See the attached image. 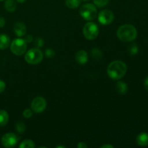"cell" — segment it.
Masks as SVG:
<instances>
[{"label":"cell","instance_id":"obj_1","mask_svg":"<svg viewBox=\"0 0 148 148\" xmlns=\"http://www.w3.org/2000/svg\"><path fill=\"white\" fill-rule=\"evenodd\" d=\"M127 72V66L124 62L116 60L108 64L107 74L113 80H119L125 76Z\"/></svg>","mask_w":148,"mask_h":148},{"label":"cell","instance_id":"obj_2","mask_svg":"<svg viewBox=\"0 0 148 148\" xmlns=\"http://www.w3.org/2000/svg\"><path fill=\"white\" fill-rule=\"evenodd\" d=\"M116 36L121 41L131 42L137 38V30L132 25L125 24L119 27L116 31Z\"/></svg>","mask_w":148,"mask_h":148},{"label":"cell","instance_id":"obj_3","mask_svg":"<svg viewBox=\"0 0 148 148\" xmlns=\"http://www.w3.org/2000/svg\"><path fill=\"white\" fill-rule=\"evenodd\" d=\"M79 14L85 20L91 21L96 18L98 10L95 4L88 3L83 4L79 9Z\"/></svg>","mask_w":148,"mask_h":148},{"label":"cell","instance_id":"obj_4","mask_svg":"<svg viewBox=\"0 0 148 148\" xmlns=\"http://www.w3.org/2000/svg\"><path fill=\"white\" fill-rule=\"evenodd\" d=\"M43 53L38 48L31 49L27 51L25 56L26 62L30 64H38L43 60Z\"/></svg>","mask_w":148,"mask_h":148},{"label":"cell","instance_id":"obj_5","mask_svg":"<svg viewBox=\"0 0 148 148\" xmlns=\"http://www.w3.org/2000/svg\"><path fill=\"white\" fill-rule=\"evenodd\" d=\"M84 37L89 40H95L99 33V28L95 23L92 22H88L84 25L83 30Z\"/></svg>","mask_w":148,"mask_h":148},{"label":"cell","instance_id":"obj_6","mask_svg":"<svg viewBox=\"0 0 148 148\" xmlns=\"http://www.w3.org/2000/svg\"><path fill=\"white\" fill-rule=\"evenodd\" d=\"M10 50L16 56H22L26 53L27 43L24 39L16 38L10 43Z\"/></svg>","mask_w":148,"mask_h":148},{"label":"cell","instance_id":"obj_7","mask_svg":"<svg viewBox=\"0 0 148 148\" xmlns=\"http://www.w3.org/2000/svg\"><path fill=\"white\" fill-rule=\"evenodd\" d=\"M46 106H47V102L46 99L40 96L35 98L32 101L31 105H30L31 109L36 114H40L46 110Z\"/></svg>","mask_w":148,"mask_h":148},{"label":"cell","instance_id":"obj_8","mask_svg":"<svg viewBox=\"0 0 148 148\" xmlns=\"http://www.w3.org/2000/svg\"><path fill=\"white\" fill-rule=\"evenodd\" d=\"M19 138L14 133H7L1 137V143L4 147L10 148L16 146L18 143Z\"/></svg>","mask_w":148,"mask_h":148},{"label":"cell","instance_id":"obj_9","mask_svg":"<svg viewBox=\"0 0 148 148\" xmlns=\"http://www.w3.org/2000/svg\"><path fill=\"white\" fill-rule=\"evenodd\" d=\"M98 21L103 25H107L112 23L114 20V14L108 10H103L98 14Z\"/></svg>","mask_w":148,"mask_h":148},{"label":"cell","instance_id":"obj_10","mask_svg":"<svg viewBox=\"0 0 148 148\" xmlns=\"http://www.w3.org/2000/svg\"><path fill=\"white\" fill-rule=\"evenodd\" d=\"M13 30H14V34L18 37H22V36H25L27 32V27H26L25 25L23 23H16L14 25L13 27Z\"/></svg>","mask_w":148,"mask_h":148},{"label":"cell","instance_id":"obj_11","mask_svg":"<svg viewBox=\"0 0 148 148\" xmlns=\"http://www.w3.org/2000/svg\"><path fill=\"white\" fill-rule=\"evenodd\" d=\"M75 60L79 64H85L88 62V54L85 51L79 50L75 54Z\"/></svg>","mask_w":148,"mask_h":148},{"label":"cell","instance_id":"obj_12","mask_svg":"<svg viewBox=\"0 0 148 148\" xmlns=\"http://www.w3.org/2000/svg\"><path fill=\"white\" fill-rule=\"evenodd\" d=\"M10 46V38L7 35H0V49L5 50Z\"/></svg>","mask_w":148,"mask_h":148},{"label":"cell","instance_id":"obj_13","mask_svg":"<svg viewBox=\"0 0 148 148\" xmlns=\"http://www.w3.org/2000/svg\"><path fill=\"white\" fill-rule=\"evenodd\" d=\"M137 143L142 147H146L148 145V134L145 132L140 133L137 137Z\"/></svg>","mask_w":148,"mask_h":148},{"label":"cell","instance_id":"obj_14","mask_svg":"<svg viewBox=\"0 0 148 148\" xmlns=\"http://www.w3.org/2000/svg\"><path fill=\"white\" fill-rule=\"evenodd\" d=\"M116 90L117 92L121 95H124L128 91V85L126 82H122V81H119L116 83Z\"/></svg>","mask_w":148,"mask_h":148},{"label":"cell","instance_id":"obj_15","mask_svg":"<svg viewBox=\"0 0 148 148\" xmlns=\"http://www.w3.org/2000/svg\"><path fill=\"white\" fill-rule=\"evenodd\" d=\"M4 8L9 12H13L17 9V3L14 0H6L4 2Z\"/></svg>","mask_w":148,"mask_h":148},{"label":"cell","instance_id":"obj_16","mask_svg":"<svg viewBox=\"0 0 148 148\" xmlns=\"http://www.w3.org/2000/svg\"><path fill=\"white\" fill-rule=\"evenodd\" d=\"M9 121V114L4 110H0V127H4Z\"/></svg>","mask_w":148,"mask_h":148},{"label":"cell","instance_id":"obj_17","mask_svg":"<svg viewBox=\"0 0 148 148\" xmlns=\"http://www.w3.org/2000/svg\"><path fill=\"white\" fill-rule=\"evenodd\" d=\"M80 0H65V4L69 9H76L80 4Z\"/></svg>","mask_w":148,"mask_h":148},{"label":"cell","instance_id":"obj_18","mask_svg":"<svg viewBox=\"0 0 148 148\" xmlns=\"http://www.w3.org/2000/svg\"><path fill=\"white\" fill-rule=\"evenodd\" d=\"M91 54H92V58L95 60H100L103 58V52L101 51V49L98 48H94L91 51Z\"/></svg>","mask_w":148,"mask_h":148},{"label":"cell","instance_id":"obj_19","mask_svg":"<svg viewBox=\"0 0 148 148\" xmlns=\"http://www.w3.org/2000/svg\"><path fill=\"white\" fill-rule=\"evenodd\" d=\"M19 147L20 148H34L35 143L31 140H25L20 143Z\"/></svg>","mask_w":148,"mask_h":148},{"label":"cell","instance_id":"obj_20","mask_svg":"<svg viewBox=\"0 0 148 148\" xmlns=\"http://www.w3.org/2000/svg\"><path fill=\"white\" fill-rule=\"evenodd\" d=\"M15 130L20 134H23L26 130L25 124L22 121H19L15 124Z\"/></svg>","mask_w":148,"mask_h":148},{"label":"cell","instance_id":"obj_21","mask_svg":"<svg viewBox=\"0 0 148 148\" xmlns=\"http://www.w3.org/2000/svg\"><path fill=\"white\" fill-rule=\"evenodd\" d=\"M110 0H93V3L96 7L102 8L108 4Z\"/></svg>","mask_w":148,"mask_h":148},{"label":"cell","instance_id":"obj_22","mask_svg":"<svg viewBox=\"0 0 148 148\" xmlns=\"http://www.w3.org/2000/svg\"><path fill=\"white\" fill-rule=\"evenodd\" d=\"M129 52L131 55H136L139 51L138 46L136 45V43H133V44L130 45V47L128 49Z\"/></svg>","mask_w":148,"mask_h":148},{"label":"cell","instance_id":"obj_23","mask_svg":"<svg viewBox=\"0 0 148 148\" xmlns=\"http://www.w3.org/2000/svg\"><path fill=\"white\" fill-rule=\"evenodd\" d=\"M33 115V111L32 109L30 108H27V109L24 110L23 112V116L25 119H30Z\"/></svg>","mask_w":148,"mask_h":148},{"label":"cell","instance_id":"obj_24","mask_svg":"<svg viewBox=\"0 0 148 148\" xmlns=\"http://www.w3.org/2000/svg\"><path fill=\"white\" fill-rule=\"evenodd\" d=\"M55 51L51 49H47L46 50V52H45V55L47 58H49V59H52L55 56Z\"/></svg>","mask_w":148,"mask_h":148},{"label":"cell","instance_id":"obj_25","mask_svg":"<svg viewBox=\"0 0 148 148\" xmlns=\"http://www.w3.org/2000/svg\"><path fill=\"white\" fill-rule=\"evenodd\" d=\"M35 46L37 48H41L43 46V43H44V40L42 38H37L35 40Z\"/></svg>","mask_w":148,"mask_h":148},{"label":"cell","instance_id":"obj_26","mask_svg":"<svg viewBox=\"0 0 148 148\" xmlns=\"http://www.w3.org/2000/svg\"><path fill=\"white\" fill-rule=\"evenodd\" d=\"M5 88H6L5 82H4L3 80H1V79H0V93L4 92V91L5 90Z\"/></svg>","mask_w":148,"mask_h":148},{"label":"cell","instance_id":"obj_27","mask_svg":"<svg viewBox=\"0 0 148 148\" xmlns=\"http://www.w3.org/2000/svg\"><path fill=\"white\" fill-rule=\"evenodd\" d=\"M33 37L32 35H27V37H26L25 39V42L27 43H31V42L33 41Z\"/></svg>","mask_w":148,"mask_h":148},{"label":"cell","instance_id":"obj_28","mask_svg":"<svg viewBox=\"0 0 148 148\" xmlns=\"http://www.w3.org/2000/svg\"><path fill=\"white\" fill-rule=\"evenodd\" d=\"M77 148H87L88 147V145L85 143H83V142H81V143H79L77 145Z\"/></svg>","mask_w":148,"mask_h":148},{"label":"cell","instance_id":"obj_29","mask_svg":"<svg viewBox=\"0 0 148 148\" xmlns=\"http://www.w3.org/2000/svg\"><path fill=\"white\" fill-rule=\"evenodd\" d=\"M5 23H6V22H5V20H4V17H2L0 16V28H1V27H4V26L5 25Z\"/></svg>","mask_w":148,"mask_h":148},{"label":"cell","instance_id":"obj_30","mask_svg":"<svg viewBox=\"0 0 148 148\" xmlns=\"http://www.w3.org/2000/svg\"><path fill=\"white\" fill-rule=\"evenodd\" d=\"M144 86L145 88V89L148 91V77H146L144 80Z\"/></svg>","mask_w":148,"mask_h":148},{"label":"cell","instance_id":"obj_31","mask_svg":"<svg viewBox=\"0 0 148 148\" xmlns=\"http://www.w3.org/2000/svg\"><path fill=\"white\" fill-rule=\"evenodd\" d=\"M101 148H114V146L111 145H102L101 147Z\"/></svg>","mask_w":148,"mask_h":148},{"label":"cell","instance_id":"obj_32","mask_svg":"<svg viewBox=\"0 0 148 148\" xmlns=\"http://www.w3.org/2000/svg\"><path fill=\"white\" fill-rule=\"evenodd\" d=\"M26 0H17V1L18 3H24Z\"/></svg>","mask_w":148,"mask_h":148},{"label":"cell","instance_id":"obj_33","mask_svg":"<svg viewBox=\"0 0 148 148\" xmlns=\"http://www.w3.org/2000/svg\"><path fill=\"white\" fill-rule=\"evenodd\" d=\"M56 147H57V148H65V146H63V145H59V146H56Z\"/></svg>","mask_w":148,"mask_h":148},{"label":"cell","instance_id":"obj_34","mask_svg":"<svg viewBox=\"0 0 148 148\" xmlns=\"http://www.w3.org/2000/svg\"><path fill=\"white\" fill-rule=\"evenodd\" d=\"M82 1H89V0H80Z\"/></svg>","mask_w":148,"mask_h":148},{"label":"cell","instance_id":"obj_35","mask_svg":"<svg viewBox=\"0 0 148 148\" xmlns=\"http://www.w3.org/2000/svg\"><path fill=\"white\" fill-rule=\"evenodd\" d=\"M4 1V0H0V1Z\"/></svg>","mask_w":148,"mask_h":148}]
</instances>
